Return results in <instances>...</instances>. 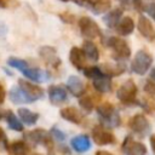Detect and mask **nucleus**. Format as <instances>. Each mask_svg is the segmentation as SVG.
I'll return each mask as SVG.
<instances>
[{
  "label": "nucleus",
  "instance_id": "obj_1",
  "mask_svg": "<svg viewBox=\"0 0 155 155\" xmlns=\"http://www.w3.org/2000/svg\"><path fill=\"white\" fill-rule=\"evenodd\" d=\"M97 114L101 125L105 128H115L121 124L119 110L109 102H104L99 104L97 107Z\"/></svg>",
  "mask_w": 155,
  "mask_h": 155
},
{
  "label": "nucleus",
  "instance_id": "obj_2",
  "mask_svg": "<svg viewBox=\"0 0 155 155\" xmlns=\"http://www.w3.org/2000/svg\"><path fill=\"white\" fill-rule=\"evenodd\" d=\"M24 139L29 142L30 145H38L41 144L47 149V151L53 150V138L50 132H47L44 128H35L33 131L24 133Z\"/></svg>",
  "mask_w": 155,
  "mask_h": 155
},
{
  "label": "nucleus",
  "instance_id": "obj_3",
  "mask_svg": "<svg viewBox=\"0 0 155 155\" xmlns=\"http://www.w3.org/2000/svg\"><path fill=\"white\" fill-rule=\"evenodd\" d=\"M137 92H138L137 85L134 84L133 80L128 79L117 88L116 97L122 104L133 105V104H138V102H137Z\"/></svg>",
  "mask_w": 155,
  "mask_h": 155
},
{
  "label": "nucleus",
  "instance_id": "obj_4",
  "mask_svg": "<svg viewBox=\"0 0 155 155\" xmlns=\"http://www.w3.org/2000/svg\"><path fill=\"white\" fill-rule=\"evenodd\" d=\"M153 63V57L151 54L145 51V50H139L136 52L132 63H131V69L133 73L138 75H144L151 67Z\"/></svg>",
  "mask_w": 155,
  "mask_h": 155
},
{
  "label": "nucleus",
  "instance_id": "obj_5",
  "mask_svg": "<svg viewBox=\"0 0 155 155\" xmlns=\"http://www.w3.org/2000/svg\"><path fill=\"white\" fill-rule=\"evenodd\" d=\"M79 28L80 31L82 34V36H85L86 39H97V38H102V30L99 28V25L90 17L84 16L79 19Z\"/></svg>",
  "mask_w": 155,
  "mask_h": 155
},
{
  "label": "nucleus",
  "instance_id": "obj_6",
  "mask_svg": "<svg viewBox=\"0 0 155 155\" xmlns=\"http://www.w3.org/2000/svg\"><path fill=\"white\" fill-rule=\"evenodd\" d=\"M107 45L113 50L114 56L117 59H127L131 56V47L127 44L126 40L117 38V36H110L108 38Z\"/></svg>",
  "mask_w": 155,
  "mask_h": 155
},
{
  "label": "nucleus",
  "instance_id": "obj_7",
  "mask_svg": "<svg viewBox=\"0 0 155 155\" xmlns=\"http://www.w3.org/2000/svg\"><path fill=\"white\" fill-rule=\"evenodd\" d=\"M128 126L134 134H137L142 138L150 133V122L148 121V119L144 114L138 113L134 116H132V119L128 122Z\"/></svg>",
  "mask_w": 155,
  "mask_h": 155
},
{
  "label": "nucleus",
  "instance_id": "obj_8",
  "mask_svg": "<svg viewBox=\"0 0 155 155\" xmlns=\"http://www.w3.org/2000/svg\"><path fill=\"white\" fill-rule=\"evenodd\" d=\"M92 139L96 144L98 145H108V144H114L115 143V136L109 132L108 130H105V127H103L102 125L94 126L92 128Z\"/></svg>",
  "mask_w": 155,
  "mask_h": 155
},
{
  "label": "nucleus",
  "instance_id": "obj_9",
  "mask_svg": "<svg viewBox=\"0 0 155 155\" xmlns=\"http://www.w3.org/2000/svg\"><path fill=\"white\" fill-rule=\"evenodd\" d=\"M121 151L127 155H144L147 154V148L143 143L134 140L132 136H127L121 144Z\"/></svg>",
  "mask_w": 155,
  "mask_h": 155
},
{
  "label": "nucleus",
  "instance_id": "obj_10",
  "mask_svg": "<svg viewBox=\"0 0 155 155\" xmlns=\"http://www.w3.org/2000/svg\"><path fill=\"white\" fill-rule=\"evenodd\" d=\"M39 54L41 57V59L50 67L57 69L61 64H62V61L56 51L54 47L52 46H42L40 47V51H39Z\"/></svg>",
  "mask_w": 155,
  "mask_h": 155
},
{
  "label": "nucleus",
  "instance_id": "obj_11",
  "mask_svg": "<svg viewBox=\"0 0 155 155\" xmlns=\"http://www.w3.org/2000/svg\"><path fill=\"white\" fill-rule=\"evenodd\" d=\"M48 99L53 105H62L68 101V93L67 90L62 85H51L47 90Z\"/></svg>",
  "mask_w": 155,
  "mask_h": 155
},
{
  "label": "nucleus",
  "instance_id": "obj_12",
  "mask_svg": "<svg viewBox=\"0 0 155 155\" xmlns=\"http://www.w3.org/2000/svg\"><path fill=\"white\" fill-rule=\"evenodd\" d=\"M18 86L33 99V102H35L38 99H41L44 97V90L40 86H38V85H35V84H33L28 80L19 79L18 80Z\"/></svg>",
  "mask_w": 155,
  "mask_h": 155
},
{
  "label": "nucleus",
  "instance_id": "obj_13",
  "mask_svg": "<svg viewBox=\"0 0 155 155\" xmlns=\"http://www.w3.org/2000/svg\"><path fill=\"white\" fill-rule=\"evenodd\" d=\"M137 28H138V31L140 33V35L144 36L147 40H149V41L155 40V29H154L151 22L145 16H143V15L139 16Z\"/></svg>",
  "mask_w": 155,
  "mask_h": 155
},
{
  "label": "nucleus",
  "instance_id": "obj_14",
  "mask_svg": "<svg viewBox=\"0 0 155 155\" xmlns=\"http://www.w3.org/2000/svg\"><path fill=\"white\" fill-rule=\"evenodd\" d=\"M22 74L25 78H28L29 80L35 81V82H45V81L50 80V78H51L48 71L39 69V68H30V67L22 70Z\"/></svg>",
  "mask_w": 155,
  "mask_h": 155
},
{
  "label": "nucleus",
  "instance_id": "obj_15",
  "mask_svg": "<svg viewBox=\"0 0 155 155\" xmlns=\"http://www.w3.org/2000/svg\"><path fill=\"white\" fill-rule=\"evenodd\" d=\"M67 88L69 90V92L74 96V97H81L82 94H85L86 92V87L85 84L82 82V80L76 76V75H71L69 76L68 81H67Z\"/></svg>",
  "mask_w": 155,
  "mask_h": 155
},
{
  "label": "nucleus",
  "instance_id": "obj_16",
  "mask_svg": "<svg viewBox=\"0 0 155 155\" xmlns=\"http://www.w3.org/2000/svg\"><path fill=\"white\" fill-rule=\"evenodd\" d=\"M59 115L64 120H67L69 122H73L75 125H80L82 122V120H84L82 113L79 109L74 108V107H64V108H62L59 110Z\"/></svg>",
  "mask_w": 155,
  "mask_h": 155
},
{
  "label": "nucleus",
  "instance_id": "obj_17",
  "mask_svg": "<svg viewBox=\"0 0 155 155\" xmlns=\"http://www.w3.org/2000/svg\"><path fill=\"white\" fill-rule=\"evenodd\" d=\"M69 61L70 63L80 71H82V69L86 67V57L82 52V50L78 46H73L69 51Z\"/></svg>",
  "mask_w": 155,
  "mask_h": 155
},
{
  "label": "nucleus",
  "instance_id": "obj_18",
  "mask_svg": "<svg viewBox=\"0 0 155 155\" xmlns=\"http://www.w3.org/2000/svg\"><path fill=\"white\" fill-rule=\"evenodd\" d=\"M10 101L15 104H27V103H33V99L17 85L12 86L10 92H8Z\"/></svg>",
  "mask_w": 155,
  "mask_h": 155
},
{
  "label": "nucleus",
  "instance_id": "obj_19",
  "mask_svg": "<svg viewBox=\"0 0 155 155\" xmlns=\"http://www.w3.org/2000/svg\"><path fill=\"white\" fill-rule=\"evenodd\" d=\"M82 5H86L96 15H102L111 8L110 0H82Z\"/></svg>",
  "mask_w": 155,
  "mask_h": 155
},
{
  "label": "nucleus",
  "instance_id": "obj_20",
  "mask_svg": "<svg viewBox=\"0 0 155 155\" xmlns=\"http://www.w3.org/2000/svg\"><path fill=\"white\" fill-rule=\"evenodd\" d=\"M92 85L96 91L99 93H107L111 91V76L107 74H102L94 79H92Z\"/></svg>",
  "mask_w": 155,
  "mask_h": 155
},
{
  "label": "nucleus",
  "instance_id": "obj_21",
  "mask_svg": "<svg viewBox=\"0 0 155 155\" xmlns=\"http://www.w3.org/2000/svg\"><path fill=\"white\" fill-rule=\"evenodd\" d=\"M122 11H124V10L120 8V7H116V8H114V10H108L107 13H105L104 17H103V22L105 23V25H107L108 28H110V29L116 28L119 21H120L121 17H122Z\"/></svg>",
  "mask_w": 155,
  "mask_h": 155
},
{
  "label": "nucleus",
  "instance_id": "obj_22",
  "mask_svg": "<svg viewBox=\"0 0 155 155\" xmlns=\"http://www.w3.org/2000/svg\"><path fill=\"white\" fill-rule=\"evenodd\" d=\"M73 149L78 153H85L91 148V139L86 134H79L70 140Z\"/></svg>",
  "mask_w": 155,
  "mask_h": 155
},
{
  "label": "nucleus",
  "instance_id": "obj_23",
  "mask_svg": "<svg viewBox=\"0 0 155 155\" xmlns=\"http://www.w3.org/2000/svg\"><path fill=\"white\" fill-rule=\"evenodd\" d=\"M133 29H134V22L130 16L121 17V19L119 21V23L116 25V31L122 36H127V35L132 34Z\"/></svg>",
  "mask_w": 155,
  "mask_h": 155
},
{
  "label": "nucleus",
  "instance_id": "obj_24",
  "mask_svg": "<svg viewBox=\"0 0 155 155\" xmlns=\"http://www.w3.org/2000/svg\"><path fill=\"white\" fill-rule=\"evenodd\" d=\"M17 114L21 119V121L24 124V125H28V126H31V125H35L36 121L39 120V114L38 113H34L27 108H19L17 110Z\"/></svg>",
  "mask_w": 155,
  "mask_h": 155
},
{
  "label": "nucleus",
  "instance_id": "obj_25",
  "mask_svg": "<svg viewBox=\"0 0 155 155\" xmlns=\"http://www.w3.org/2000/svg\"><path fill=\"white\" fill-rule=\"evenodd\" d=\"M82 52L86 57V59H90V61H93V62H97L98 58H99V51H98V47L96 46L94 42L90 41V40H86L84 44H82Z\"/></svg>",
  "mask_w": 155,
  "mask_h": 155
},
{
  "label": "nucleus",
  "instance_id": "obj_26",
  "mask_svg": "<svg viewBox=\"0 0 155 155\" xmlns=\"http://www.w3.org/2000/svg\"><path fill=\"white\" fill-rule=\"evenodd\" d=\"M99 68L104 74H107L111 78L113 76H119L122 73H125V65L120 64V63H104Z\"/></svg>",
  "mask_w": 155,
  "mask_h": 155
},
{
  "label": "nucleus",
  "instance_id": "obj_27",
  "mask_svg": "<svg viewBox=\"0 0 155 155\" xmlns=\"http://www.w3.org/2000/svg\"><path fill=\"white\" fill-rule=\"evenodd\" d=\"M5 120L7 122V126L13 130V131H17V132H22L24 126H23V122L21 121V119H18V116L15 115V113L12 110H7L5 113Z\"/></svg>",
  "mask_w": 155,
  "mask_h": 155
},
{
  "label": "nucleus",
  "instance_id": "obj_28",
  "mask_svg": "<svg viewBox=\"0 0 155 155\" xmlns=\"http://www.w3.org/2000/svg\"><path fill=\"white\" fill-rule=\"evenodd\" d=\"M7 151L11 154H15V155H24L30 151V148L25 140H16L8 145Z\"/></svg>",
  "mask_w": 155,
  "mask_h": 155
},
{
  "label": "nucleus",
  "instance_id": "obj_29",
  "mask_svg": "<svg viewBox=\"0 0 155 155\" xmlns=\"http://www.w3.org/2000/svg\"><path fill=\"white\" fill-rule=\"evenodd\" d=\"M97 99H98L97 96H91V94L85 96V94H82L81 97H79V105L86 113H91L92 109L94 108V103H96Z\"/></svg>",
  "mask_w": 155,
  "mask_h": 155
},
{
  "label": "nucleus",
  "instance_id": "obj_30",
  "mask_svg": "<svg viewBox=\"0 0 155 155\" xmlns=\"http://www.w3.org/2000/svg\"><path fill=\"white\" fill-rule=\"evenodd\" d=\"M7 64H8L11 68H15V69H17V70H19V71H22V70H24L25 68L29 67V64H28L27 61L19 59V58H15V57L8 58V59H7Z\"/></svg>",
  "mask_w": 155,
  "mask_h": 155
},
{
  "label": "nucleus",
  "instance_id": "obj_31",
  "mask_svg": "<svg viewBox=\"0 0 155 155\" xmlns=\"http://www.w3.org/2000/svg\"><path fill=\"white\" fill-rule=\"evenodd\" d=\"M82 73H84V75L86 76V78H88V79H94V78H97V76H99V75H102V74H104L102 70H101V68L99 67H97V65H88V67H85L84 69H82Z\"/></svg>",
  "mask_w": 155,
  "mask_h": 155
},
{
  "label": "nucleus",
  "instance_id": "obj_32",
  "mask_svg": "<svg viewBox=\"0 0 155 155\" xmlns=\"http://www.w3.org/2000/svg\"><path fill=\"white\" fill-rule=\"evenodd\" d=\"M50 133H51V136H52V138H54V139H57V140H65V138H67V136H65V133L63 132V131H61L58 127H52L51 128V131H50Z\"/></svg>",
  "mask_w": 155,
  "mask_h": 155
},
{
  "label": "nucleus",
  "instance_id": "obj_33",
  "mask_svg": "<svg viewBox=\"0 0 155 155\" xmlns=\"http://www.w3.org/2000/svg\"><path fill=\"white\" fill-rule=\"evenodd\" d=\"M19 6V0H0L1 8H15Z\"/></svg>",
  "mask_w": 155,
  "mask_h": 155
},
{
  "label": "nucleus",
  "instance_id": "obj_34",
  "mask_svg": "<svg viewBox=\"0 0 155 155\" xmlns=\"http://www.w3.org/2000/svg\"><path fill=\"white\" fill-rule=\"evenodd\" d=\"M142 10H144L155 21V2H148V4H145Z\"/></svg>",
  "mask_w": 155,
  "mask_h": 155
},
{
  "label": "nucleus",
  "instance_id": "obj_35",
  "mask_svg": "<svg viewBox=\"0 0 155 155\" xmlns=\"http://www.w3.org/2000/svg\"><path fill=\"white\" fill-rule=\"evenodd\" d=\"M8 142H7V137L6 133L2 128H0V147H2V149H5L6 151L8 150Z\"/></svg>",
  "mask_w": 155,
  "mask_h": 155
},
{
  "label": "nucleus",
  "instance_id": "obj_36",
  "mask_svg": "<svg viewBox=\"0 0 155 155\" xmlns=\"http://www.w3.org/2000/svg\"><path fill=\"white\" fill-rule=\"evenodd\" d=\"M144 91L148 93V94H155V82L154 81H151V80H149V81H147L145 84H144Z\"/></svg>",
  "mask_w": 155,
  "mask_h": 155
},
{
  "label": "nucleus",
  "instance_id": "obj_37",
  "mask_svg": "<svg viewBox=\"0 0 155 155\" xmlns=\"http://www.w3.org/2000/svg\"><path fill=\"white\" fill-rule=\"evenodd\" d=\"M59 18L65 22V23H73L74 22V15L69 13V12H64V13H61L59 15Z\"/></svg>",
  "mask_w": 155,
  "mask_h": 155
},
{
  "label": "nucleus",
  "instance_id": "obj_38",
  "mask_svg": "<svg viewBox=\"0 0 155 155\" xmlns=\"http://www.w3.org/2000/svg\"><path fill=\"white\" fill-rule=\"evenodd\" d=\"M5 97H6V90H5L4 85L0 82V105L5 102Z\"/></svg>",
  "mask_w": 155,
  "mask_h": 155
},
{
  "label": "nucleus",
  "instance_id": "obj_39",
  "mask_svg": "<svg viewBox=\"0 0 155 155\" xmlns=\"http://www.w3.org/2000/svg\"><path fill=\"white\" fill-rule=\"evenodd\" d=\"M132 7H134L137 11H140L143 8V5H142V0H132Z\"/></svg>",
  "mask_w": 155,
  "mask_h": 155
},
{
  "label": "nucleus",
  "instance_id": "obj_40",
  "mask_svg": "<svg viewBox=\"0 0 155 155\" xmlns=\"http://www.w3.org/2000/svg\"><path fill=\"white\" fill-rule=\"evenodd\" d=\"M149 140H150L151 149H153V151L155 153V134H151V136H150V138H149Z\"/></svg>",
  "mask_w": 155,
  "mask_h": 155
},
{
  "label": "nucleus",
  "instance_id": "obj_41",
  "mask_svg": "<svg viewBox=\"0 0 155 155\" xmlns=\"http://www.w3.org/2000/svg\"><path fill=\"white\" fill-rule=\"evenodd\" d=\"M149 78H150V80H151V81H154V82H155V68H153V69L150 70Z\"/></svg>",
  "mask_w": 155,
  "mask_h": 155
},
{
  "label": "nucleus",
  "instance_id": "obj_42",
  "mask_svg": "<svg viewBox=\"0 0 155 155\" xmlns=\"http://www.w3.org/2000/svg\"><path fill=\"white\" fill-rule=\"evenodd\" d=\"M121 2H124V4H126V5H131L132 4V0H120Z\"/></svg>",
  "mask_w": 155,
  "mask_h": 155
},
{
  "label": "nucleus",
  "instance_id": "obj_43",
  "mask_svg": "<svg viewBox=\"0 0 155 155\" xmlns=\"http://www.w3.org/2000/svg\"><path fill=\"white\" fill-rule=\"evenodd\" d=\"M4 116H5V111L0 108V120H1V119H4Z\"/></svg>",
  "mask_w": 155,
  "mask_h": 155
},
{
  "label": "nucleus",
  "instance_id": "obj_44",
  "mask_svg": "<svg viewBox=\"0 0 155 155\" xmlns=\"http://www.w3.org/2000/svg\"><path fill=\"white\" fill-rule=\"evenodd\" d=\"M61 1H63V2H68V1H70V0H61Z\"/></svg>",
  "mask_w": 155,
  "mask_h": 155
}]
</instances>
